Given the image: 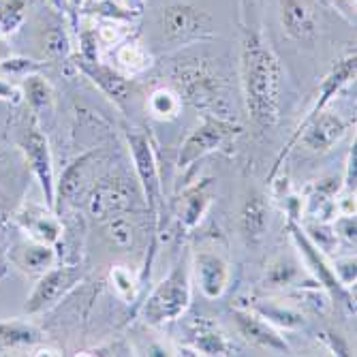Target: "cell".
I'll list each match as a JSON object with an SVG mask.
<instances>
[{"mask_svg": "<svg viewBox=\"0 0 357 357\" xmlns=\"http://www.w3.org/2000/svg\"><path fill=\"white\" fill-rule=\"evenodd\" d=\"M126 26L122 24V20H105L99 30H96V39L103 45H118L120 41H124L126 37Z\"/></svg>", "mask_w": 357, "mask_h": 357, "instance_id": "obj_34", "label": "cell"}, {"mask_svg": "<svg viewBox=\"0 0 357 357\" xmlns=\"http://www.w3.org/2000/svg\"><path fill=\"white\" fill-rule=\"evenodd\" d=\"M112 3H120L122 5V0H112Z\"/></svg>", "mask_w": 357, "mask_h": 357, "instance_id": "obj_44", "label": "cell"}, {"mask_svg": "<svg viewBox=\"0 0 357 357\" xmlns=\"http://www.w3.org/2000/svg\"><path fill=\"white\" fill-rule=\"evenodd\" d=\"M28 0H0V35H13L24 24Z\"/></svg>", "mask_w": 357, "mask_h": 357, "instance_id": "obj_29", "label": "cell"}, {"mask_svg": "<svg viewBox=\"0 0 357 357\" xmlns=\"http://www.w3.org/2000/svg\"><path fill=\"white\" fill-rule=\"evenodd\" d=\"M92 154H84L77 160L62 172L60 182L56 184V199L60 202H75L82 190H84V182H86V174H88V163H90Z\"/></svg>", "mask_w": 357, "mask_h": 357, "instance_id": "obj_25", "label": "cell"}, {"mask_svg": "<svg viewBox=\"0 0 357 357\" xmlns=\"http://www.w3.org/2000/svg\"><path fill=\"white\" fill-rule=\"evenodd\" d=\"M84 276L86 270L82 266H52L43 274H39L35 289H32V294L24 304L26 314H39L43 310H50L62 298H67L84 280Z\"/></svg>", "mask_w": 357, "mask_h": 357, "instance_id": "obj_10", "label": "cell"}, {"mask_svg": "<svg viewBox=\"0 0 357 357\" xmlns=\"http://www.w3.org/2000/svg\"><path fill=\"white\" fill-rule=\"evenodd\" d=\"M75 67L99 88L105 96L118 105V107H124L128 101L133 99L135 94V84L133 79H128L126 75H122L120 71L107 67L101 60H84V58H75Z\"/></svg>", "mask_w": 357, "mask_h": 357, "instance_id": "obj_12", "label": "cell"}, {"mask_svg": "<svg viewBox=\"0 0 357 357\" xmlns=\"http://www.w3.org/2000/svg\"><path fill=\"white\" fill-rule=\"evenodd\" d=\"M163 37L174 45H192L214 37L212 15L192 3H172L160 13Z\"/></svg>", "mask_w": 357, "mask_h": 357, "instance_id": "obj_6", "label": "cell"}, {"mask_svg": "<svg viewBox=\"0 0 357 357\" xmlns=\"http://www.w3.org/2000/svg\"><path fill=\"white\" fill-rule=\"evenodd\" d=\"M252 310L257 314H261L270 326L287 330V332H296L302 330L306 326V319L300 310L291 308V306H282L276 302H264V300H257L252 304Z\"/></svg>", "mask_w": 357, "mask_h": 357, "instance_id": "obj_23", "label": "cell"}, {"mask_svg": "<svg viewBox=\"0 0 357 357\" xmlns=\"http://www.w3.org/2000/svg\"><path fill=\"white\" fill-rule=\"evenodd\" d=\"M84 355H133V349L126 347L124 342H114L109 347H96L86 351Z\"/></svg>", "mask_w": 357, "mask_h": 357, "instance_id": "obj_39", "label": "cell"}, {"mask_svg": "<svg viewBox=\"0 0 357 357\" xmlns=\"http://www.w3.org/2000/svg\"><path fill=\"white\" fill-rule=\"evenodd\" d=\"M43 52L54 58V60H60V58H67L71 54V39L69 35L64 32V28L60 26H54L45 32V39H43Z\"/></svg>", "mask_w": 357, "mask_h": 357, "instance_id": "obj_31", "label": "cell"}, {"mask_svg": "<svg viewBox=\"0 0 357 357\" xmlns=\"http://www.w3.org/2000/svg\"><path fill=\"white\" fill-rule=\"evenodd\" d=\"M109 276H112V282H114V289L118 291V296L126 302H133L137 296V289L142 287L139 280H135L133 272L126 266H114Z\"/></svg>", "mask_w": 357, "mask_h": 357, "instance_id": "obj_32", "label": "cell"}, {"mask_svg": "<svg viewBox=\"0 0 357 357\" xmlns=\"http://www.w3.org/2000/svg\"><path fill=\"white\" fill-rule=\"evenodd\" d=\"M103 229H105V238L120 250L133 248L135 244V225L128 218V212L122 214H114L109 218L103 220Z\"/></svg>", "mask_w": 357, "mask_h": 357, "instance_id": "obj_27", "label": "cell"}, {"mask_svg": "<svg viewBox=\"0 0 357 357\" xmlns=\"http://www.w3.org/2000/svg\"><path fill=\"white\" fill-rule=\"evenodd\" d=\"M50 5H52L58 13L69 15V17H71V11H69V0H50Z\"/></svg>", "mask_w": 357, "mask_h": 357, "instance_id": "obj_43", "label": "cell"}, {"mask_svg": "<svg viewBox=\"0 0 357 357\" xmlns=\"http://www.w3.org/2000/svg\"><path fill=\"white\" fill-rule=\"evenodd\" d=\"M17 146L24 152L28 165L35 174L43 197H45V206L56 210V174H54V158H52V150H50V142L47 135L43 133V128L39 126L37 118H32V122L24 128L17 137Z\"/></svg>", "mask_w": 357, "mask_h": 357, "instance_id": "obj_9", "label": "cell"}, {"mask_svg": "<svg viewBox=\"0 0 357 357\" xmlns=\"http://www.w3.org/2000/svg\"><path fill=\"white\" fill-rule=\"evenodd\" d=\"M148 112L152 118L160 122H172L182 112V99L180 94L172 88H156L148 96Z\"/></svg>", "mask_w": 357, "mask_h": 357, "instance_id": "obj_26", "label": "cell"}, {"mask_svg": "<svg viewBox=\"0 0 357 357\" xmlns=\"http://www.w3.org/2000/svg\"><path fill=\"white\" fill-rule=\"evenodd\" d=\"M287 229H289L291 238H294V244H296V248L300 250V255H302V259H304V264H306V268L310 270V274L314 276V280H317L323 289H326V294H328L334 302H340V304L347 306L349 312H355V300H353V296H351V289H347V287L338 280V276H336V272H334V266L328 264V259H326V255H323V250H319V248L312 244V240L306 236V231L302 229V225L298 222V218L289 216V220H287Z\"/></svg>", "mask_w": 357, "mask_h": 357, "instance_id": "obj_7", "label": "cell"}, {"mask_svg": "<svg viewBox=\"0 0 357 357\" xmlns=\"http://www.w3.org/2000/svg\"><path fill=\"white\" fill-rule=\"evenodd\" d=\"M355 180H357V148H355V142H353V146L349 150V156H347V167H344L342 186L349 192H355Z\"/></svg>", "mask_w": 357, "mask_h": 357, "instance_id": "obj_38", "label": "cell"}, {"mask_svg": "<svg viewBox=\"0 0 357 357\" xmlns=\"http://www.w3.org/2000/svg\"><path fill=\"white\" fill-rule=\"evenodd\" d=\"M298 276V266L294 261H289V259H278L276 264L270 266V272H268V282L272 287H284V284H291Z\"/></svg>", "mask_w": 357, "mask_h": 357, "instance_id": "obj_33", "label": "cell"}, {"mask_svg": "<svg viewBox=\"0 0 357 357\" xmlns=\"http://www.w3.org/2000/svg\"><path fill=\"white\" fill-rule=\"evenodd\" d=\"M212 180H202L195 186L186 188L184 195L180 197V204H178V218L184 227L192 229V227H197L202 222V218L206 216L208 208H210V202H212Z\"/></svg>", "mask_w": 357, "mask_h": 357, "instance_id": "obj_21", "label": "cell"}, {"mask_svg": "<svg viewBox=\"0 0 357 357\" xmlns=\"http://www.w3.org/2000/svg\"><path fill=\"white\" fill-rule=\"evenodd\" d=\"M240 131L242 128L238 124H234V120H225L218 116L204 114V122L195 128V131H190L188 137L180 146L178 163H176L178 169H182V172L188 169L190 165H195L204 156L222 148L227 139H231Z\"/></svg>", "mask_w": 357, "mask_h": 357, "instance_id": "obj_8", "label": "cell"}, {"mask_svg": "<svg viewBox=\"0 0 357 357\" xmlns=\"http://www.w3.org/2000/svg\"><path fill=\"white\" fill-rule=\"evenodd\" d=\"M174 82L178 86L180 99L199 109L202 116L210 114L231 120V105L225 82L208 64H182L174 71Z\"/></svg>", "mask_w": 357, "mask_h": 357, "instance_id": "obj_3", "label": "cell"}, {"mask_svg": "<svg viewBox=\"0 0 357 357\" xmlns=\"http://www.w3.org/2000/svg\"><path fill=\"white\" fill-rule=\"evenodd\" d=\"M190 306V264L182 255L172 272L160 280L144 304V321L160 328L169 321L180 319Z\"/></svg>", "mask_w": 357, "mask_h": 357, "instance_id": "obj_4", "label": "cell"}, {"mask_svg": "<svg viewBox=\"0 0 357 357\" xmlns=\"http://www.w3.org/2000/svg\"><path fill=\"white\" fill-rule=\"evenodd\" d=\"M15 220L32 242L54 246L62 238V225L56 218L54 208H50V206L26 204L15 214Z\"/></svg>", "mask_w": 357, "mask_h": 357, "instance_id": "obj_15", "label": "cell"}, {"mask_svg": "<svg viewBox=\"0 0 357 357\" xmlns=\"http://www.w3.org/2000/svg\"><path fill=\"white\" fill-rule=\"evenodd\" d=\"M41 342V332L22 319L0 321V344L5 349H32Z\"/></svg>", "mask_w": 357, "mask_h": 357, "instance_id": "obj_24", "label": "cell"}, {"mask_svg": "<svg viewBox=\"0 0 357 357\" xmlns=\"http://www.w3.org/2000/svg\"><path fill=\"white\" fill-rule=\"evenodd\" d=\"M347 131H349V122L338 112L323 109L314 120L306 124L298 142L312 152H328L347 135Z\"/></svg>", "mask_w": 357, "mask_h": 357, "instance_id": "obj_14", "label": "cell"}, {"mask_svg": "<svg viewBox=\"0 0 357 357\" xmlns=\"http://www.w3.org/2000/svg\"><path fill=\"white\" fill-rule=\"evenodd\" d=\"M280 26L289 39L310 43L317 35V20L306 0H280Z\"/></svg>", "mask_w": 357, "mask_h": 357, "instance_id": "obj_17", "label": "cell"}, {"mask_svg": "<svg viewBox=\"0 0 357 357\" xmlns=\"http://www.w3.org/2000/svg\"><path fill=\"white\" fill-rule=\"evenodd\" d=\"M126 142H128V150H131L133 163H135V174L139 178V186L144 192V202L146 208L150 212V220H152V238H150V250L146 257V266L139 278V284H144L150 278L152 272V264H154V255H156V240L160 234V222H163V182H160V172H158V163H156V152H154V144L150 139V135H146L139 128H133V131L126 133Z\"/></svg>", "mask_w": 357, "mask_h": 357, "instance_id": "obj_2", "label": "cell"}, {"mask_svg": "<svg viewBox=\"0 0 357 357\" xmlns=\"http://www.w3.org/2000/svg\"><path fill=\"white\" fill-rule=\"evenodd\" d=\"M240 75L248 118L259 128H272L280 114L282 67L270 39L257 28H244Z\"/></svg>", "mask_w": 357, "mask_h": 357, "instance_id": "obj_1", "label": "cell"}, {"mask_svg": "<svg viewBox=\"0 0 357 357\" xmlns=\"http://www.w3.org/2000/svg\"><path fill=\"white\" fill-rule=\"evenodd\" d=\"M96 30H82L79 32V58L84 60H99V50H96Z\"/></svg>", "mask_w": 357, "mask_h": 357, "instance_id": "obj_35", "label": "cell"}, {"mask_svg": "<svg viewBox=\"0 0 357 357\" xmlns=\"http://www.w3.org/2000/svg\"><path fill=\"white\" fill-rule=\"evenodd\" d=\"M268 225H270V210H268L266 197L259 192H252L244 202L240 216H238V229H240L242 240L248 246H257L266 238Z\"/></svg>", "mask_w": 357, "mask_h": 357, "instance_id": "obj_19", "label": "cell"}, {"mask_svg": "<svg viewBox=\"0 0 357 357\" xmlns=\"http://www.w3.org/2000/svg\"><path fill=\"white\" fill-rule=\"evenodd\" d=\"M334 234L342 238L347 244L355 246V214H342L334 220Z\"/></svg>", "mask_w": 357, "mask_h": 357, "instance_id": "obj_36", "label": "cell"}, {"mask_svg": "<svg viewBox=\"0 0 357 357\" xmlns=\"http://www.w3.org/2000/svg\"><path fill=\"white\" fill-rule=\"evenodd\" d=\"M20 90H22V101L28 103V107L32 109V114H35V116L54 112V103H56L54 88L41 73L28 75L22 82Z\"/></svg>", "mask_w": 357, "mask_h": 357, "instance_id": "obj_22", "label": "cell"}, {"mask_svg": "<svg viewBox=\"0 0 357 357\" xmlns=\"http://www.w3.org/2000/svg\"><path fill=\"white\" fill-rule=\"evenodd\" d=\"M186 340L195 355H234V344L210 319H195L186 330Z\"/></svg>", "mask_w": 357, "mask_h": 357, "instance_id": "obj_18", "label": "cell"}, {"mask_svg": "<svg viewBox=\"0 0 357 357\" xmlns=\"http://www.w3.org/2000/svg\"><path fill=\"white\" fill-rule=\"evenodd\" d=\"M231 319L238 328V334L246 342H250L259 349L272 351V353H289L291 351L287 340L276 332V328L270 326V323L261 314H257L252 308H236L231 312Z\"/></svg>", "mask_w": 357, "mask_h": 357, "instance_id": "obj_13", "label": "cell"}, {"mask_svg": "<svg viewBox=\"0 0 357 357\" xmlns=\"http://www.w3.org/2000/svg\"><path fill=\"white\" fill-rule=\"evenodd\" d=\"M355 71H357V56H355V52H351V54H347V56L334 60V64L330 67V71H328L326 75H323V79H321V84H319V90H317V96H314V103L308 107L306 116L300 120V124L296 126L294 135H291V139L287 142V146H284L282 152L278 154L276 163H274V167H272V172H270V178H268L270 182L276 178V174H278V169H280V165H282V158H287L289 152L294 150V146L298 144V137H300V133L306 128V124H308L310 120H314L323 109H328V105L334 101V96H338V94L342 92V88H344L349 82L355 79Z\"/></svg>", "mask_w": 357, "mask_h": 357, "instance_id": "obj_5", "label": "cell"}, {"mask_svg": "<svg viewBox=\"0 0 357 357\" xmlns=\"http://www.w3.org/2000/svg\"><path fill=\"white\" fill-rule=\"evenodd\" d=\"M7 229H9V214H7L5 206L0 204V244H3L7 238Z\"/></svg>", "mask_w": 357, "mask_h": 357, "instance_id": "obj_40", "label": "cell"}, {"mask_svg": "<svg viewBox=\"0 0 357 357\" xmlns=\"http://www.w3.org/2000/svg\"><path fill=\"white\" fill-rule=\"evenodd\" d=\"M334 272H336L338 280H340L347 289L355 287V255H353V257L338 259V261L334 264Z\"/></svg>", "mask_w": 357, "mask_h": 357, "instance_id": "obj_37", "label": "cell"}, {"mask_svg": "<svg viewBox=\"0 0 357 357\" xmlns=\"http://www.w3.org/2000/svg\"><path fill=\"white\" fill-rule=\"evenodd\" d=\"M84 3H86V0H69V11H71V24H73V28H77V13L84 7Z\"/></svg>", "mask_w": 357, "mask_h": 357, "instance_id": "obj_42", "label": "cell"}, {"mask_svg": "<svg viewBox=\"0 0 357 357\" xmlns=\"http://www.w3.org/2000/svg\"><path fill=\"white\" fill-rule=\"evenodd\" d=\"M135 192L128 186V180L109 176L96 182L88 192V214L103 222L114 214H122L133 208Z\"/></svg>", "mask_w": 357, "mask_h": 357, "instance_id": "obj_11", "label": "cell"}, {"mask_svg": "<svg viewBox=\"0 0 357 357\" xmlns=\"http://www.w3.org/2000/svg\"><path fill=\"white\" fill-rule=\"evenodd\" d=\"M11 261L17 270L26 274H43L56 264L54 246L39 244V242H20L11 248Z\"/></svg>", "mask_w": 357, "mask_h": 357, "instance_id": "obj_20", "label": "cell"}, {"mask_svg": "<svg viewBox=\"0 0 357 357\" xmlns=\"http://www.w3.org/2000/svg\"><path fill=\"white\" fill-rule=\"evenodd\" d=\"M43 71V64L30 60V58H7V60H0V79L5 82H13L20 79L24 82L28 75H35Z\"/></svg>", "mask_w": 357, "mask_h": 357, "instance_id": "obj_30", "label": "cell"}, {"mask_svg": "<svg viewBox=\"0 0 357 357\" xmlns=\"http://www.w3.org/2000/svg\"><path fill=\"white\" fill-rule=\"evenodd\" d=\"M349 3H351V5H355V0H349Z\"/></svg>", "mask_w": 357, "mask_h": 357, "instance_id": "obj_45", "label": "cell"}, {"mask_svg": "<svg viewBox=\"0 0 357 357\" xmlns=\"http://www.w3.org/2000/svg\"><path fill=\"white\" fill-rule=\"evenodd\" d=\"M116 62L118 67L128 73V75H137L144 73L146 69H150L152 64V56L135 41H126L116 50Z\"/></svg>", "mask_w": 357, "mask_h": 357, "instance_id": "obj_28", "label": "cell"}, {"mask_svg": "<svg viewBox=\"0 0 357 357\" xmlns=\"http://www.w3.org/2000/svg\"><path fill=\"white\" fill-rule=\"evenodd\" d=\"M122 5L131 11V13H135V15H142L144 13V7H146V0H122Z\"/></svg>", "mask_w": 357, "mask_h": 357, "instance_id": "obj_41", "label": "cell"}, {"mask_svg": "<svg viewBox=\"0 0 357 357\" xmlns=\"http://www.w3.org/2000/svg\"><path fill=\"white\" fill-rule=\"evenodd\" d=\"M192 268L202 294L208 300L220 298L227 291V287H229L231 270L229 264L225 261V257H220L218 252H210V250L197 252L192 259Z\"/></svg>", "mask_w": 357, "mask_h": 357, "instance_id": "obj_16", "label": "cell"}]
</instances>
